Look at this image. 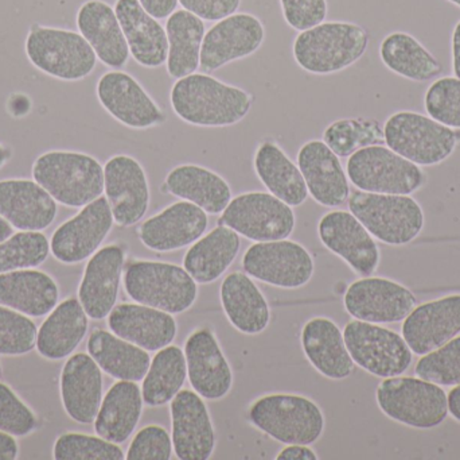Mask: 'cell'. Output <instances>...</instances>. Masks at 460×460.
<instances>
[{"instance_id":"obj_57","label":"cell","mask_w":460,"mask_h":460,"mask_svg":"<svg viewBox=\"0 0 460 460\" xmlns=\"http://www.w3.org/2000/svg\"><path fill=\"white\" fill-rule=\"evenodd\" d=\"M448 413L460 423V385L454 386L447 394Z\"/></svg>"},{"instance_id":"obj_21","label":"cell","mask_w":460,"mask_h":460,"mask_svg":"<svg viewBox=\"0 0 460 460\" xmlns=\"http://www.w3.org/2000/svg\"><path fill=\"white\" fill-rule=\"evenodd\" d=\"M186 365L191 388L204 400L218 401L232 391L233 372L212 329L191 332L185 342Z\"/></svg>"},{"instance_id":"obj_53","label":"cell","mask_w":460,"mask_h":460,"mask_svg":"<svg viewBox=\"0 0 460 460\" xmlns=\"http://www.w3.org/2000/svg\"><path fill=\"white\" fill-rule=\"evenodd\" d=\"M139 3L150 15L158 21L169 18L172 13L177 11V5H180L178 0H139Z\"/></svg>"},{"instance_id":"obj_35","label":"cell","mask_w":460,"mask_h":460,"mask_svg":"<svg viewBox=\"0 0 460 460\" xmlns=\"http://www.w3.org/2000/svg\"><path fill=\"white\" fill-rule=\"evenodd\" d=\"M167 192L178 199L193 203L209 215H220L232 200L228 181L218 173L185 164L174 167L164 180Z\"/></svg>"},{"instance_id":"obj_18","label":"cell","mask_w":460,"mask_h":460,"mask_svg":"<svg viewBox=\"0 0 460 460\" xmlns=\"http://www.w3.org/2000/svg\"><path fill=\"white\" fill-rule=\"evenodd\" d=\"M264 40L265 27L260 18L249 13L232 14L205 32L199 68L215 72L256 53Z\"/></svg>"},{"instance_id":"obj_36","label":"cell","mask_w":460,"mask_h":460,"mask_svg":"<svg viewBox=\"0 0 460 460\" xmlns=\"http://www.w3.org/2000/svg\"><path fill=\"white\" fill-rule=\"evenodd\" d=\"M142 389L134 381H118L102 399L94 431L108 442L121 445L134 434L143 413Z\"/></svg>"},{"instance_id":"obj_22","label":"cell","mask_w":460,"mask_h":460,"mask_svg":"<svg viewBox=\"0 0 460 460\" xmlns=\"http://www.w3.org/2000/svg\"><path fill=\"white\" fill-rule=\"evenodd\" d=\"M460 334V293L448 294L413 308L402 335L416 356H424Z\"/></svg>"},{"instance_id":"obj_45","label":"cell","mask_w":460,"mask_h":460,"mask_svg":"<svg viewBox=\"0 0 460 460\" xmlns=\"http://www.w3.org/2000/svg\"><path fill=\"white\" fill-rule=\"evenodd\" d=\"M53 458L56 460H123L126 454L119 445L102 439L99 435L66 432L59 435L54 443Z\"/></svg>"},{"instance_id":"obj_9","label":"cell","mask_w":460,"mask_h":460,"mask_svg":"<svg viewBox=\"0 0 460 460\" xmlns=\"http://www.w3.org/2000/svg\"><path fill=\"white\" fill-rule=\"evenodd\" d=\"M124 289L135 302L172 315L190 310L199 297V286L185 267L167 262H132L124 273Z\"/></svg>"},{"instance_id":"obj_43","label":"cell","mask_w":460,"mask_h":460,"mask_svg":"<svg viewBox=\"0 0 460 460\" xmlns=\"http://www.w3.org/2000/svg\"><path fill=\"white\" fill-rule=\"evenodd\" d=\"M323 142L340 158H346L359 149L385 142L384 127L376 119H340L326 127L323 131Z\"/></svg>"},{"instance_id":"obj_19","label":"cell","mask_w":460,"mask_h":460,"mask_svg":"<svg viewBox=\"0 0 460 460\" xmlns=\"http://www.w3.org/2000/svg\"><path fill=\"white\" fill-rule=\"evenodd\" d=\"M104 192L118 226L139 223L150 207V185L134 157L118 154L104 165Z\"/></svg>"},{"instance_id":"obj_49","label":"cell","mask_w":460,"mask_h":460,"mask_svg":"<svg viewBox=\"0 0 460 460\" xmlns=\"http://www.w3.org/2000/svg\"><path fill=\"white\" fill-rule=\"evenodd\" d=\"M37 426L38 419L31 408L10 386L0 383V431L23 437L32 434Z\"/></svg>"},{"instance_id":"obj_34","label":"cell","mask_w":460,"mask_h":460,"mask_svg":"<svg viewBox=\"0 0 460 460\" xmlns=\"http://www.w3.org/2000/svg\"><path fill=\"white\" fill-rule=\"evenodd\" d=\"M221 305L233 327L245 335L267 329L270 310L262 292L246 273L234 272L221 284Z\"/></svg>"},{"instance_id":"obj_2","label":"cell","mask_w":460,"mask_h":460,"mask_svg":"<svg viewBox=\"0 0 460 460\" xmlns=\"http://www.w3.org/2000/svg\"><path fill=\"white\" fill-rule=\"evenodd\" d=\"M369 32L353 22H322L300 32L294 41L295 61L305 72L326 76L348 69L364 57Z\"/></svg>"},{"instance_id":"obj_6","label":"cell","mask_w":460,"mask_h":460,"mask_svg":"<svg viewBox=\"0 0 460 460\" xmlns=\"http://www.w3.org/2000/svg\"><path fill=\"white\" fill-rule=\"evenodd\" d=\"M349 211L364 224L375 239L388 246L412 243L423 232L426 216L411 194H381L354 191Z\"/></svg>"},{"instance_id":"obj_33","label":"cell","mask_w":460,"mask_h":460,"mask_svg":"<svg viewBox=\"0 0 460 460\" xmlns=\"http://www.w3.org/2000/svg\"><path fill=\"white\" fill-rule=\"evenodd\" d=\"M88 319L80 300L75 297L57 304L38 329V354L49 361H61L72 356L88 332Z\"/></svg>"},{"instance_id":"obj_29","label":"cell","mask_w":460,"mask_h":460,"mask_svg":"<svg viewBox=\"0 0 460 460\" xmlns=\"http://www.w3.org/2000/svg\"><path fill=\"white\" fill-rule=\"evenodd\" d=\"M111 332L146 351H159L177 337L178 326L172 313L143 304L116 305L108 315Z\"/></svg>"},{"instance_id":"obj_56","label":"cell","mask_w":460,"mask_h":460,"mask_svg":"<svg viewBox=\"0 0 460 460\" xmlns=\"http://www.w3.org/2000/svg\"><path fill=\"white\" fill-rule=\"evenodd\" d=\"M451 56H453V73L460 78V19L454 26L451 35Z\"/></svg>"},{"instance_id":"obj_59","label":"cell","mask_w":460,"mask_h":460,"mask_svg":"<svg viewBox=\"0 0 460 460\" xmlns=\"http://www.w3.org/2000/svg\"><path fill=\"white\" fill-rule=\"evenodd\" d=\"M10 158V149H8L7 146L3 145V143H0V169H2V167H4L5 164H7L8 159Z\"/></svg>"},{"instance_id":"obj_10","label":"cell","mask_w":460,"mask_h":460,"mask_svg":"<svg viewBox=\"0 0 460 460\" xmlns=\"http://www.w3.org/2000/svg\"><path fill=\"white\" fill-rule=\"evenodd\" d=\"M346 173L358 191L369 194H413L427 183L423 167L384 145L367 146L351 154Z\"/></svg>"},{"instance_id":"obj_44","label":"cell","mask_w":460,"mask_h":460,"mask_svg":"<svg viewBox=\"0 0 460 460\" xmlns=\"http://www.w3.org/2000/svg\"><path fill=\"white\" fill-rule=\"evenodd\" d=\"M50 254V240L42 231H19L0 242V275L35 269Z\"/></svg>"},{"instance_id":"obj_46","label":"cell","mask_w":460,"mask_h":460,"mask_svg":"<svg viewBox=\"0 0 460 460\" xmlns=\"http://www.w3.org/2000/svg\"><path fill=\"white\" fill-rule=\"evenodd\" d=\"M415 374L443 388L460 385V335L421 356L416 364Z\"/></svg>"},{"instance_id":"obj_51","label":"cell","mask_w":460,"mask_h":460,"mask_svg":"<svg viewBox=\"0 0 460 460\" xmlns=\"http://www.w3.org/2000/svg\"><path fill=\"white\" fill-rule=\"evenodd\" d=\"M284 21L296 32H305L326 21L327 0H280Z\"/></svg>"},{"instance_id":"obj_61","label":"cell","mask_w":460,"mask_h":460,"mask_svg":"<svg viewBox=\"0 0 460 460\" xmlns=\"http://www.w3.org/2000/svg\"><path fill=\"white\" fill-rule=\"evenodd\" d=\"M3 374V369H2V364H0V378H2Z\"/></svg>"},{"instance_id":"obj_20","label":"cell","mask_w":460,"mask_h":460,"mask_svg":"<svg viewBox=\"0 0 460 460\" xmlns=\"http://www.w3.org/2000/svg\"><path fill=\"white\" fill-rule=\"evenodd\" d=\"M172 440L181 460H208L216 448L209 410L197 392L181 391L170 402Z\"/></svg>"},{"instance_id":"obj_3","label":"cell","mask_w":460,"mask_h":460,"mask_svg":"<svg viewBox=\"0 0 460 460\" xmlns=\"http://www.w3.org/2000/svg\"><path fill=\"white\" fill-rule=\"evenodd\" d=\"M31 175L32 180L65 207H85L104 194V167L99 159L80 151H46L35 159Z\"/></svg>"},{"instance_id":"obj_50","label":"cell","mask_w":460,"mask_h":460,"mask_svg":"<svg viewBox=\"0 0 460 460\" xmlns=\"http://www.w3.org/2000/svg\"><path fill=\"white\" fill-rule=\"evenodd\" d=\"M172 440L169 432L161 426H147L140 429L128 450V460H169L172 459Z\"/></svg>"},{"instance_id":"obj_32","label":"cell","mask_w":460,"mask_h":460,"mask_svg":"<svg viewBox=\"0 0 460 460\" xmlns=\"http://www.w3.org/2000/svg\"><path fill=\"white\" fill-rule=\"evenodd\" d=\"M59 302V286L48 273L35 269L0 275V305L29 318L49 315Z\"/></svg>"},{"instance_id":"obj_8","label":"cell","mask_w":460,"mask_h":460,"mask_svg":"<svg viewBox=\"0 0 460 460\" xmlns=\"http://www.w3.org/2000/svg\"><path fill=\"white\" fill-rule=\"evenodd\" d=\"M24 51L38 70L62 81L84 80L96 69V53L73 30L37 24L27 34Z\"/></svg>"},{"instance_id":"obj_12","label":"cell","mask_w":460,"mask_h":460,"mask_svg":"<svg viewBox=\"0 0 460 460\" xmlns=\"http://www.w3.org/2000/svg\"><path fill=\"white\" fill-rule=\"evenodd\" d=\"M220 224L253 242H270L291 237L296 226L291 205L267 192H246L230 200Z\"/></svg>"},{"instance_id":"obj_14","label":"cell","mask_w":460,"mask_h":460,"mask_svg":"<svg viewBox=\"0 0 460 460\" xmlns=\"http://www.w3.org/2000/svg\"><path fill=\"white\" fill-rule=\"evenodd\" d=\"M416 304L418 299L407 286L372 275L354 281L343 297L346 312L351 318L375 324L404 321Z\"/></svg>"},{"instance_id":"obj_52","label":"cell","mask_w":460,"mask_h":460,"mask_svg":"<svg viewBox=\"0 0 460 460\" xmlns=\"http://www.w3.org/2000/svg\"><path fill=\"white\" fill-rule=\"evenodd\" d=\"M183 10L194 14L202 21L218 22L237 13L241 0H178Z\"/></svg>"},{"instance_id":"obj_17","label":"cell","mask_w":460,"mask_h":460,"mask_svg":"<svg viewBox=\"0 0 460 460\" xmlns=\"http://www.w3.org/2000/svg\"><path fill=\"white\" fill-rule=\"evenodd\" d=\"M318 235L322 245L343 259L356 275L369 277L380 266L377 242L350 211L324 213L318 223Z\"/></svg>"},{"instance_id":"obj_1","label":"cell","mask_w":460,"mask_h":460,"mask_svg":"<svg viewBox=\"0 0 460 460\" xmlns=\"http://www.w3.org/2000/svg\"><path fill=\"white\" fill-rule=\"evenodd\" d=\"M172 111L199 127H229L243 121L252 108L251 94L207 73L178 78L170 92Z\"/></svg>"},{"instance_id":"obj_39","label":"cell","mask_w":460,"mask_h":460,"mask_svg":"<svg viewBox=\"0 0 460 460\" xmlns=\"http://www.w3.org/2000/svg\"><path fill=\"white\" fill-rule=\"evenodd\" d=\"M240 248V235L220 224L191 245L183 258V267L197 284L215 283L232 266Z\"/></svg>"},{"instance_id":"obj_47","label":"cell","mask_w":460,"mask_h":460,"mask_svg":"<svg viewBox=\"0 0 460 460\" xmlns=\"http://www.w3.org/2000/svg\"><path fill=\"white\" fill-rule=\"evenodd\" d=\"M38 329L29 316L0 305V356H21L31 353Z\"/></svg>"},{"instance_id":"obj_28","label":"cell","mask_w":460,"mask_h":460,"mask_svg":"<svg viewBox=\"0 0 460 460\" xmlns=\"http://www.w3.org/2000/svg\"><path fill=\"white\" fill-rule=\"evenodd\" d=\"M75 23L102 64L112 69L128 64V43L112 5L104 0H86L78 8Z\"/></svg>"},{"instance_id":"obj_37","label":"cell","mask_w":460,"mask_h":460,"mask_svg":"<svg viewBox=\"0 0 460 460\" xmlns=\"http://www.w3.org/2000/svg\"><path fill=\"white\" fill-rule=\"evenodd\" d=\"M86 350L102 372L119 381L140 383L151 364L150 354L145 348L105 329L92 331Z\"/></svg>"},{"instance_id":"obj_4","label":"cell","mask_w":460,"mask_h":460,"mask_svg":"<svg viewBox=\"0 0 460 460\" xmlns=\"http://www.w3.org/2000/svg\"><path fill=\"white\" fill-rule=\"evenodd\" d=\"M384 140L394 153L419 167H437L456 153L460 130L445 126L424 113L402 110L386 119Z\"/></svg>"},{"instance_id":"obj_23","label":"cell","mask_w":460,"mask_h":460,"mask_svg":"<svg viewBox=\"0 0 460 460\" xmlns=\"http://www.w3.org/2000/svg\"><path fill=\"white\" fill-rule=\"evenodd\" d=\"M208 226V213L199 205L182 200L147 219L140 226L139 238L150 250L170 253L193 245Z\"/></svg>"},{"instance_id":"obj_5","label":"cell","mask_w":460,"mask_h":460,"mask_svg":"<svg viewBox=\"0 0 460 460\" xmlns=\"http://www.w3.org/2000/svg\"><path fill=\"white\" fill-rule=\"evenodd\" d=\"M249 420L260 431L283 445L313 446L324 432L321 408L299 394H268L248 410Z\"/></svg>"},{"instance_id":"obj_24","label":"cell","mask_w":460,"mask_h":460,"mask_svg":"<svg viewBox=\"0 0 460 460\" xmlns=\"http://www.w3.org/2000/svg\"><path fill=\"white\" fill-rule=\"evenodd\" d=\"M124 262L126 251L119 245L104 246L89 258L78 286V300L92 320L108 318L116 307Z\"/></svg>"},{"instance_id":"obj_54","label":"cell","mask_w":460,"mask_h":460,"mask_svg":"<svg viewBox=\"0 0 460 460\" xmlns=\"http://www.w3.org/2000/svg\"><path fill=\"white\" fill-rule=\"evenodd\" d=\"M276 460H318V455L310 446L288 445L278 454Z\"/></svg>"},{"instance_id":"obj_60","label":"cell","mask_w":460,"mask_h":460,"mask_svg":"<svg viewBox=\"0 0 460 460\" xmlns=\"http://www.w3.org/2000/svg\"><path fill=\"white\" fill-rule=\"evenodd\" d=\"M447 2L453 3V5H458L460 8V0H447Z\"/></svg>"},{"instance_id":"obj_16","label":"cell","mask_w":460,"mask_h":460,"mask_svg":"<svg viewBox=\"0 0 460 460\" xmlns=\"http://www.w3.org/2000/svg\"><path fill=\"white\" fill-rule=\"evenodd\" d=\"M96 95L102 108L129 129H153L166 122L158 103L134 76L123 70L104 73L97 81Z\"/></svg>"},{"instance_id":"obj_15","label":"cell","mask_w":460,"mask_h":460,"mask_svg":"<svg viewBox=\"0 0 460 460\" xmlns=\"http://www.w3.org/2000/svg\"><path fill=\"white\" fill-rule=\"evenodd\" d=\"M113 223L107 197H99L57 227L51 235L50 253L61 264H80L102 248Z\"/></svg>"},{"instance_id":"obj_11","label":"cell","mask_w":460,"mask_h":460,"mask_svg":"<svg viewBox=\"0 0 460 460\" xmlns=\"http://www.w3.org/2000/svg\"><path fill=\"white\" fill-rule=\"evenodd\" d=\"M343 338L354 365L375 377H399L412 365V350L394 329L354 319L343 329Z\"/></svg>"},{"instance_id":"obj_27","label":"cell","mask_w":460,"mask_h":460,"mask_svg":"<svg viewBox=\"0 0 460 460\" xmlns=\"http://www.w3.org/2000/svg\"><path fill=\"white\" fill-rule=\"evenodd\" d=\"M102 369L89 354L70 356L59 378L65 412L78 424L94 423L102 401Z\"/></svg>"},{"instance_id":"obj_58","label":"cell","mask_w":460,"mask_h":460,"mask_svg":"<svg viewBox=\"0 0 460 460\" xmlns=\"http://www.w3.org/2000/svg\"><path fill=\"white\" fill-rule=\"evenodd\" d=\"M13 234V227L5 221L3 216H0V242L10 238Z\"/></svg>"},{"instance_id":"obj_40","label":"cell","mask_w":460,"mask_h":460,"mask_svg":"<svg viewBox=\"0 0 460 460\" xmlns=\"http://www.w3.org/2000/svg\"><path fill=\"white\" fill-rule=\"evenodd\" d=\"M166 32V68L170 77L182 78L196 73L201 64L202 42L207 32L204 21L182 8L167 18Z\"/></svg>"},{"instance_id":"obj_38","label":"cell","mask_w":460,"mask_h":460,"mask_svg":"<svg viewBox=\"0 0 460 460\" xmlns=\"http://www.w3.org/2000/svg\"><path fill=\"white\" fill-rule=\"evenodd\" d=\"M253 167L262 185L281 202L299 207L307 200V185L299 167L272 140L260 143Z\"/></svg>"},{"instance_id":"obj_13","label":"cell","mask_w":460,"mask_h":460,"mask_svg":"<svg viewBox=\"0 0 460 460\" xmlns=\"http://www.w3.org/2000/svg\"><path fill=\"white\" fill-rule=\"evenodd\" d=\"M243 269L267 285L299 289L310 283L315 265L305 246L280 239L252 245L243 254Z\"/></svg>"},{"instance_id":"obj_42","label":"cell","mask_w":460,"mask_h":460,"mask_svg":"<svg viewBox=\"0 0 460 460\" xmlns=\"http://www.w3.org/2000/svg\"><path fill=\"white\" fill-rule=\"evenodd\" d=\"M186 378L185 353L178 346H166L154 356L143 378V401L151 408L169 404L182 391Z\"/></svg>"},{"instance_id":"obj_55","label":"cell","mask_w":460,"mask_h":460,"mask_svg":"<svg viewBox=\"0 0 460 460\" xmlns=\"http://www.w3.org/2000/svg\"><path fill=\"white\" fill-rule=\"evenodd\" d=\"M19 456V446L15 437L0 431V460H15Z\"/></svg>"},{"instance_id":"obj_41","label":"cell","mask_w":460,"mask_h":460,"mask_svg":"<svg viewBox=\"0 0 460 460\" xmlns=\"http://www.w3.org/2000/svg\"><path fill=\"white\" fill-rule=\"evenodd\" d=\"M380 57L391 72L418 83L438 78L443 72L439 59L410 32L386 35L380 45Z\"/></svg>"},{"instance_id":"obj_26","label":"cell","mask_w":460,"mask_h":460,"mask_svg":"<svg viewBox=\"0 0 460 460\" xmlns=\"http://www.w3.org/2000/svg\"><path fill=\"white\" fill-rule=\"evenodd\" d=\"M58 203L34 180H0V216L19 231H43L56 221Z\"/></svg>"},{"instance_id":"obj_7","label":"cell","mask_w":460,"mask_h":460,"mask_svg":"<svg viewBox=\"0 0 460 460\" xmlns=\"http://www.w3.org/2000/svg\"><path fill=\"white\" fill-rule=\"evenodd\" d=\"M376 401L386 418L415 429L437 428L448 416L443 386L419 377L384 378L376 391Z\"/></svg>"},{"instance_id":"obj_30","label":"cell","mask_w":460,"mask_h":460,"mask_svg":"<svg viewBox=\"0 0 460 460\" xmlns=\"http://www.w3.org/2000/svg\"><path fill=\"white\" fill-rule=\"evenodd\" d=\"M113 8L135 61L145 68L166 64L169 53L166 27L150 15L139 0H116Z\"/></svg>"},{"instance_id":"obj_31","label":"cell","mask_w":460,"mask_h":460,"mask_svg":"<svg viewBox=\"0 0 460 460\" xmlns=\"http://www.w3.org/2000/svg\"><path fill=\"white\" fill-rule=\"evenodd\" d=\"M303 353L311 366L329 380L350 377L354 362L346 347L340 327L327 318H314L303 326L300 335Z\"/></svg>"},{"instance_id":"obj_25","label":"cell","mask_w":460,"mask_h":460,"mask_svg":"<svg viewBox=\"0 0 460 460\" xmlns=\"http://www.w3.org/2000/svg\"><path fill=\"white\" fill-rule=\"evenodd\" d=\"M297 167L307 185L308 194L318 204L337 208L350 196V185L340 157L323 142L308 140L297 153Z\"/></svg>"},{"instance_id":"obj_48","label":"cell","mask_w":460,"mask_h":460,"mask_svg":"<svg viewBox=\"0 0 460 460\" xmlns=\"http://www.w3.org/2000/svg\"><path fill=\"white\" fill-rule=\"evenodd\" d=\"M424 108L435 121L460 130V78H437L424 95Z\"/></svg>"}]
</instances>
